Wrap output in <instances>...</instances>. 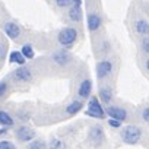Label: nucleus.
Masks as SVG:
<instances>
[{"instance_id": "1", "label": "nucleus", "mask_w": 149, "mask_h": 149, "mask_svg": "<svg viewBox=\"0 0 149 149\" xmlns=\"http://www.w3.org/2000/svg\"><path fill=\"white\" fill-rule=\"evenodd\" d=\"M120 137H121L123 143H126V145H136L142 139V129L134 124H127L120 132Z\"/></svg>"}, {"instance_id": "2", "label": "nucleus", "mask_w": 149, "mask_h": 149, "mask_svg": "<svg viewBox=\"0 0 149 149\" xmlns=\"http://www.w3.org/2000/svg\"><path fill=\"white\" fill-rule=\"evenodd\" d=\"M58 44L63 45V47H70L76 42L78 40V29L76 28H72V26H67V28H63L60 32H58Z\"/></svg>"}, {"instance_id": "3", "label": "nucleus", "mask_w": 149, "mask_h": 149, "mask_svg": "<svg viewBox=\"0 0 149 149\" xmlns=\"http://www.w3.org/2000/svg\"><path fill=\"white\" fill-rule=\"evenodd\" d=\"M85 114L89 117H94V118H104L107 113L101 105V100L98 97H91V100L88 102V110L85 111Z\"/></svg>"}, {"instance_id": "4", "label": "nucleus", "mask_w": 149, "mask_h": 149, "mask_svg": "<svg viewBox=\"0 0 149 149\" xmlns=\"http://www.w3.org/2000/svg\"><path fill=\"white\" fill-rule=\"evenodd\" d=\"M88 139L94 146H101L104 142V130L101 126H92L88 133Z\"/></svg>"}, {"instance_id": "5", "label": "nucleus", "mask_w": 149, "mask_h": 149, "mask_svg": "<svg viewBox=\"0 0 149 149\" xmlns=\"http://www.w3.org/2000/svg\"><path fill=\"white\" fill-rule=\"evenodd\" d=\"M113 61L110 60H101L97 64V78L98 79H105L113 73Z\"/></svg>"}, {"instance_id": "6", "label": "nucleus", "mask_w": 149, "mask_h": 149, "mask_svg": "<svg viewBox=\"0 0 149 149\" xmlns=\"http://www.w3.org/2000/svg\"><path fill=\"white\" fill-rule=\"evenodd\" d=\"M105 113L110 118H114V120H118V121H124L127 120V110L121 108V107H117V105H110L105 108Z\"/></svg>"}, {"instance_id": "7", "label": "nucleus", "mask_w": 149, "mask_h": 149, "mask_svg": "<svg viewBox=\"0 0 149 149\" xmlns=\"http://www.w3.org/2000/svg\"><path fill=\"white\" fill-rule=\"evenodd\" d=\"M16 137H18V140H21L24 143L32 142L35 139V132L31 127H28V126H21L16 130Z\"/></svg>"}, {"instance_id": "8", "label": "nucleus", "mask_w": 149, "mask_h": 149, "mask_svg": "<svg viewBox=\"0 0 149 149\" xmlns=\"http://www.w3.org/2000/svg\"><path fill=\"white\" fill-rule=\"evenodd\" d=\"M13 78L18 82H29L32 79V72L28 66H19L15 72H13Z\"/></svg>"}, {"instance_id": "9", "label": "nucleus", "mask_w": 149, "mask_h": 149, "mask_svg": "<svg viewBox=\"0 0 149 149\" xmlns=\"http://www.w3.org/2000/svg\"><path fill=\"white\" fill-rule=\"evenodd\" d=\"M3 31H5V34H6L10 40H16V38H19V35H21V28H19V25L15 24L13 21L5 22Z\"/></svg>"}, {"instance_id": "10", "label": "nucleus", "mask_w": 149, "mask_h": 149, "mask_svg": "<svg viewBox=\"0 0 149 149\" xmlns=\"http://www.w3.org/2000/svg\"><path fill=\"white\" fill-rule=\"evenodd\" d=\"M53 61L58 66H67L70 61H72V56L67 53V51H56L53 54Z\"/></svg>"}, {"instance_id": "11", "label": "nucleus", "mask_w": 149, "mask_h": 149, "mask_svg": "<svg viewBox=\"0 0 149 149\" xmlns=\"http://www.w3.org/2000/svg\"><path fill=\"white\" fill-rule=\"evenodd\" d=\"M91 92H92V82L91 79H85L81 82L79 88H78V95L82 98V100H86L91 97Z\"/></svg>"}, {"instance_id": "12", "label": "nucleus", "mask_w": 149, "mask_h": 149, "mask_svg": "<svg viewBox=\"0 0 149 149\" xmlns=\"http://www.w3.org/2000/svg\"><path fill=\"white\" fill-rule=\"evenodd\" d=\"M101 16L100 15H97V13H89L88 15V19H86V25H88V29L91 31V32H95V31H98L100 29V26H101Z\"/></svg>"}, {"instance_id": "13", "label": "nucleus", "mask_w": 149, "mask_h": 149, "mask_svg": "<svg viewBox=\"0 0 149 149\" xmlns=\"http://www.w3.org/2000/svg\"><path fill=\"white\" fill-rule=\"evenodd\" d=\"M134 31H136L139 35L149 37V22L145 21V19H137V21L134 22Z\"/></svg>"}, {"instance_id": "14", "label": "nucleus", "mask_w": 149, "mask_h": 149, "mask_svg": "<svg viewBox=\"0 0 149 149\" xmlns=\"http://www.w3.org/2000/svg\"><path fill=\"white\" fill-rule=\"evenodd\" d=\"M82 5H70L69 8V18L73 22H79L82 19Z\"/></svg>"}, {"instance_id": "15", "label": "nucleus", "mask_w": 149, "mask_h": 149, "mask_svg": "<svg viewBox=\"0 0 149 149\" xmlns=\"http://www.w3.org/2000/svg\"><path fill=\"white\" fill-rule=\"evenodd\" d=\"M98 98L101 100V102L110 104L111 100H113V91H111V88L110 86H101L100 88V97Z\"/></svg>"}, {"instance_id": "16", "label": "nucleus", "mask_w": 149, "mask_h": 149, "mask_svg": "<svg viewBox=\"0 0 149 149\" xmlns=\"http://www.w3.org/2000/svg\"><path fill=\"white\" fill-rule=\"evenodd\" d=\"M25 56L22 54V51H12L9 53V61L13 63V64H19V66H24L25 64Z\"/></svg>"}, {"instance_id": "17", "label": "nucleus", "mask_w": 149, "mask_h": 149, "mask_svg": "<svg viewBox=\"0 0 149 149\" xmlns=\"http://www.w3.org/2000/svg\"><path fill=\"white\" fill-rule=\"evenodd\" d=\"M82 108H84V101H72L66 107V113L70 114V116H74V114H78Z\"/></svg>"}, {"instance_id": "18", "label": "nucleus", "mask_w": 149, "mask_h": 149, "mask_svg": "<svg viewBox=\"0 0 149 149\" xmlns=\"http://www.w3.org/2000/svg\"><path fill=\"white\" fill-rule=\"evenodd\" d=\"M0 126H3V127H12L13 126L12 116L5 110H0Z\"/></svg>"}, {"instance_id": "19", "label": "nucleus", "mask_w": 149, "mask_h": 149, "mask_svg": "<svg viewBox=\"0 0 149 149\" xmlns=\"http://www.w3.org/2000/svg\"><path fill=\"white\" fill-rule=\"evenodd\" d=\"M21 51H22V54L25 56V58H28V60L34 58V56H35L34 48H32V45H31V44H25V45H22Z\"/></svg>"}, {"instance_id": "20", "label": "nucleus", "mask_w": 149, "mask_h": 149, "mask_svg": "<svg viewBox=\"0 0 149 149\" xmlns=\"http://www.w3.org/2000/svg\"><path fill=\"white\" fill-rule=\"evenodd\" d=\"M45 148H47L45 142H44V140H40V139L32 140V142L29 143V146H28V149H45Z\"/></svg>"}, {"instance_id": "21", "label": "nucleus", "mask_w": 149, "mask_h": 149, "mask_svg": "<svg viewBox=\"0 0 149 149\" xmlns=\"http://www.w3.org/2000/svg\"><path fill=\"white\" fill-rule=\"evenodd\" d=\"M48 148H50V149H66L64 143H63L60 139H51L50 143H48Z\"/></svg>"}, {"instance_id": "22", "label": "nucleus", "mask_w": 149, "mask_h": 149, "mask_svg": "<svg viewBox=\"0 0 149 149\" xmlns=\"http://www.w3.org/2000/svg\"><path fill=\"white\" fill-rule=\"evenodd\" d=\"M8 91H9V85H8V82L2 81V82H0V98H3V97L8 94Z\"/></svg>"}, {"instance_id": "23", "label": "nucleus", "mask_w": 149, "mask_h": 149, "mask_svg": "<svg viewBox=\"0 0 149 149\" xmlns=\"http://www.w3.org/2000/svg\"><path fill=\"white\" fill-rule=\"evenodd\" d=\"M0 149H16V146L9 140H0Z\"/></svg>"}, {"instance_id": "24", "label": "nucleus", "mask_w": 149, "mask_h": 149, "mask_svg": "<svg viewBox=\"0 0 149 149\" xmlns=\"http://www.w3.org/2000/svg\"><path fill=\"white\" fill-rule=\"evenodd\" d=\"M140 45H142V51H143L145 54H149V37H145V38L142 40Z\"/></svg>"}, {"instance_id": "25", "label": "nucleus", "mask_w": 149, "mask_h": 149, "mask_svg": "<svg viewBox=\"0 0 149 149\" xmlns=\"http://www.w3.org/2000/svg\"><path fill=\"white\" fill-rule=\"evenodd\" d=\"M56 3L58 8H70L72 0H56Z\"/></svg>"}, {"instance_id": "26", "label": "nucleus", "mask_w": 149, "mask_h": 149, "mask_svg": "<svg viewBox=\"0 0 149 149\" xmlns=\"http://www.w3.org/2000/svg\"><path fill=\"white\" fill-rule=\"evenodd\" d=\"M108 124H110V127H114V129H118V127H121V121H118V120H114V118H110V120H108Z\"/></svg>"}, {"instance_id": "27", "label": "nucleus", "mask_w": 149, "mask_h": 149, "mask_svg": "<svg viewBox=\"0 0 149 149\" xmlns=\"http://www.w3.org/2000/svg\"><path fill=\"white\" fill-rule=\"evenodd\" d=\"M142 118H143L146 123H149V107H146V108L142 111Z\"/></svg>"}, {"instance_id": "28", "label": "nucleus", "mask_w": 149, "mask_h": 149, "mask_svg": "<svg viewBox=\"0 0 149 149\" xmlns=\"http://www.w3.org/2000/svg\"><path fill=\"white\" fill-rule=\"evenodd\" d=\"M5 53H6V45L2 44V45H0V61H3V58H5Z\"/></svg>"}, {"instance_id": "29", "label": "nucleus", "mask_w": 149, "mask_h": 149, "mask_svg": "<svg viewBox=\"0 0 149 149\" xmlns=\"http://www.w3.org/2000/svg\"><path fill=\"white\" fill-rule=\"evenodd\" d=\"M6 132H8V130H6V127H3V126L0 127V136H3V134H6Z\"/></svg>"}, {"instance_id": "30", "label": "nucleus", "mask_w": 149, "mask_h": 149, "mask_svg": "<svg viewBox=\"0 0 149 149\" xmlns=\"http://www.w3.org/2000/svg\"><path fill=\"white\" fill-rule=\"evenodd\" d=\"M146 70H148V72H149V58H148V60H146Z\"/></svg>"}]
</instances>
